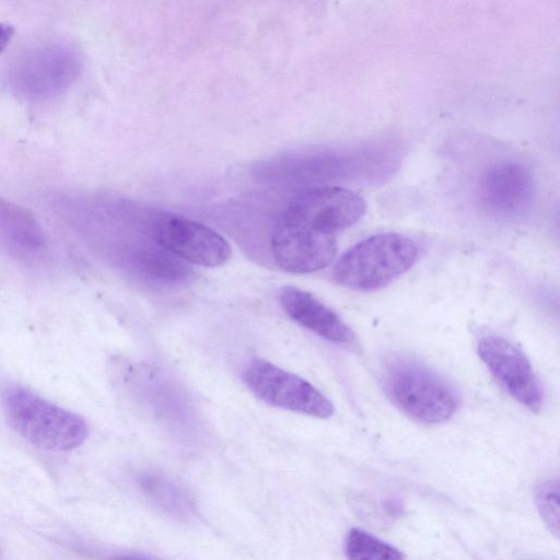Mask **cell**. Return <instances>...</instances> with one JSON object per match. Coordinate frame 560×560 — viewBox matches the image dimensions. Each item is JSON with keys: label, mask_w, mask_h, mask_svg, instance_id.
<instances>
[{"label": "cell", "mask_w": 560, "mask_h": 560, "mask_svg": "<svg viewBox=\"0 0 560 560\" xmlns=\"http://www.w3.org/2000/svg\"><path fill=\"white\" fill-rule=\"evenodd\" d=\"M382 382L392 401L422 423L445 422L459 406V397L448 382L408 357L389 359L384 365Z\"/></svg>", "instance_id": "6da1fadb"}, {"label": "cell", "mask_w": 560, "mask_h": 560, "mask_svg": "<svg viewBox=\"0 0 560 560\" xmlns=\"http://www.w3.org/2000/svg\"><path fill=\"white\" fill-rule=\"evenodd\" d=\"M416 243L398 233H381L357 243L337 260L332 278L357 291L381 289L407 272L416 262Z\"/></svg>", "instance_id": "7a4b0ae2"}, {"label": "cell", "mask_w": 560, "mask_h": 560, "mask_svg": "<svg viewBox=\"0 0 560 560\" xmlns=\"http://www.w3.org/2000/svg\"><path fill=\"white\" fill-rule=\"evenodd\" d=\"M82 70L79 50L63 42H48L16 56L4 71V84L19 98L42 102L66 92Z\"/></svg>", "instance_id": "3957f363"}, {"label": "cell", "mask_w": 560, "mask_h": 560, "mask_svg": "<svg viewBox=\"0 0 560 560\" xmlns=\"http://www.w3.org/2000/svg\"><path fill=\"white\" fill-rule=\"evenodd\" d=\"M11 427L31 444L47 451H70L86 440L89 428L78 415L54 405L23 387L3 395Z\"/></svg>", "instance_id": "277c9868"}, {"label": "cell", "mask_w": 560, "mask_h": 560, "mask_svg": "<svg viewBox=\"0 0 560 560\" xmlns=\"http://www.w3.org/2000/svg\"><path fill=\"white\" fill-rule=\"evenodd\" d=\"M243 380L257 398L270 406L323 419L334 413L331 401L315 386L269 361L252 360Z\"/></svg>", "instance_id": "5b68a950"}, {"label": "cell", "mask_w": 560, "mask_h": 560, "mask_svg": "<svg viewBox=\"0 0 560 560\" xmlns=\"http://www.w3.org/2000/svg\"><path fill=\"white\" fill-rule=\"evenodd\" d=\"M365 211V200L355 191L320 186L296 194L280 214L308 230L336 236L355 224Z\"/></svg>", "instance_id": "8992f818"}, {"label": "cell", "mask_w": 560, "mask_h": 560, "mask_svg": "<svg viewBox=\"0 0 560 560\" xmlns=\"http://www.w3.org/2000/svg\"><path fill=\"white\" fill-rule=\"evenodd\" d=\"M156 245L185 262L213 268L224 265L232 249L213 229L180 215L161 213L152 225Z\"/></svg>", "instance_id": "52a82bcc"}, {"label": "cell", "mask_w": 560, "mask_h": 560, "mask_svg": "<svg viewBox=\"0 0 560 560\" xmlns=\"http://www.w3.org/2000/svg\"><path fill=\"white\" fill-rule=\"evenodd\" d=\"M481 361L513 399L533 412L544 400L542 387L525 353L498 335L482 337L477 343Z\"/></svg>", "instance_id": "ba28073f"}, {"label": "cell", "mask_w": 560, "mask_h": 560, "mask_svg": "<svg viewBox=\"0 0 560 560\" xmlns=\"http://www.w3.org/2000/svg\"><path fill=\"white\" fill-rule=\"evenodd\" d=\"M270 249L281 269L311 273L332 261L337 241L334 235L314 232L279 215L271 230Z\"/></svg>", "instance_id": "9c48e42d"}, {"label": "cell", "mask_w": 560, "mask_h": 560, "mask_svg": "<svg viewBox=\"0 0 560 560\" xmlns=\"http://www.w3.org/2000/svg\"><path fill=\"white\" fill-rule=\"evenodd\" d=\"M535 184L529 171L520 163L504 162L485 175L480 187L482 206L500 217H516L530 208Z\"/></svg>", "instance_id": "30bf717a"}, {"label": "cell", "mask_w": 560, "mask_h": 560, "mask_svg": "<svg viewBox=\"0 0 560 560\" xmlns=\"http://www.w3.org/2000/svg\"><path fill=\"white\" fill-rule=\"evenodd\" d=\"M279 303L294 322L319 337L342 346L355 343L351 328L312 293L285 285L279 292Z\"/></svg>", "instance_id": "8fae6325"}, {"label": "cell", "mask_w": 560, "mask_h": 560, "mask_svg": "<svg viewBox=\"0 0 560 560\" xmlns=\"http://www.w3.org/2000/svg\"><path fill=\"white\" fill-rule=\"evenodd\" d=\"M0 236L21 254L34 255L46 246L45 232L25 208L0 196Z\"/></svg>", "instance_id": "7c38bea8"}, {"label": "cell", "mask_w": 560, "mask_h": 560, "mask_svg": "<svg viewBox=\"0 0 560 560\" xmlns=\"http://www.w3.org/2000/svg\"><path fill=\"white\" fill-rule=\"evenodd\" d=\"M128 261L139 276L162 285L183 284L192 276L187 262L159 245L135 249Z\"/></svg>", "instance_id": "4fadbf2b"}, {"label": "cell", "mask_w": 560, "mask_h": 560, "mask_svg": "<svg viewBox=\"0 0 560 560\" xmlns=\"http://www.w3.org/2000/svg\"><path fill=\"white\" fill-rule=\"evenodd\" d=\"M142 494L163 513L184 521L196 515L195 505L185 489L170 478L143 471L137 478Z\"/></svg>", "instance_id": "5bb4252c"}, {"label": "cell", "mask_w": 560, "mask_h": 560, "mask_svg": "<svg viewBox=\"0 0 560 560\" xmlns=\"http://www.w3.org/2000/svg\"><path fill=\"white\" fill-rule=\"evenodd\" d=\"M345 551L349 560H405L399 549L361 528L348 533Z\"/></svg>", "instance_id": "9a60e30c"}, {"label": "cell", "mask_w": 560, "mask_h": 560, "mask_svg": "<svg viewBox=\"0 0 560 560\" xmlns=\"http://www.w3.org/2000/svg\"><path fill=\"white\" fill-rule=\"evenodd\" d=\"M535 502L546 526L553 535L559 536L560 510L558 478L545 480L538 486L535 493Z\"/></svg>", "instance_id": "2e32d148"}, {"label": "cell", "mask_w": 560, "mask_h": 560, "mask_svg": "<svg viewBox=\"0 0 560 560\" xmlns=\"http://www.w3.org/2000/svg\"><path fill=\"white\" fill-rule=\"evenodd\" d=\"M14 30L10 24L0 22V52L8 46Z\"/></svg>", "instance_id": "e0dca14e"}, {"label": "cell", "mask_w": 560, "mask_h": 560, "mask_svg": "<svg viewBox=\"0 0 560 560\" xmlns=\"http://www.w3.org/2000/svg\"><path fill=\"white\" fill-rule=\"evenodd\" d=\"M114 560H152V559H148V558L139 557V556H120V557L115 558Z\"/></svg>", "instance_id": "ac0fdd59"}]
</instances>
